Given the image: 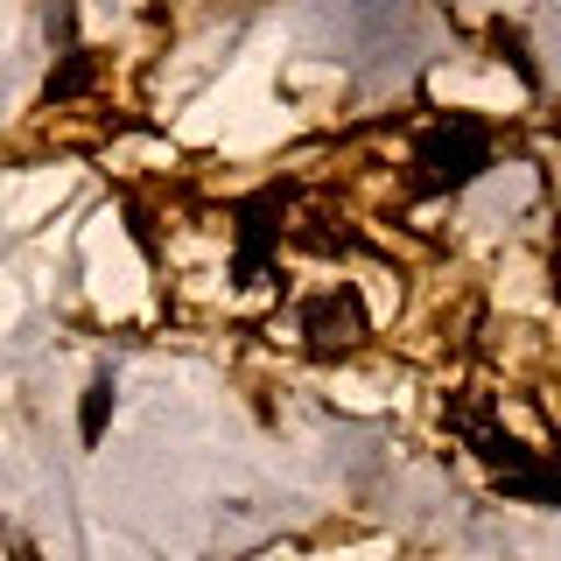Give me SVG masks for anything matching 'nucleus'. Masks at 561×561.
Here are the masks:
<instances>
[{"instance_id":"obj_3","label":"nucleus","mask_w":561,"mask_h":561,"mask_svg":"<svg viewBox=\"0 0 561 561\" xmlns=\"http://www.w3.org/2000/svg\"><path fill=\"white\" fill-rule=\"evenodd\" d=\"M92 49H64V70H49V99H78L92 84Z\"/></svg>"},{"instance_id":"obj_4","label":"nucleus","mask_w":561,"mask_h":561,"mask_svg":"<svg viewBox=\"0 0 561 561\" xmlns=\"http://www.w3.org/2000/svg\"><path fill=\"white\" fill-rule=\"evenodd\" d=\"M105 408H113V386H92V393H84V443H99Z\"/></svg>"},{"instance_id":"obj_5","label":"nucleus","mask_w":561,"mask_h":561,"mask_svg":"<svg viewBox=\"0 0 561 561\" xmlns=\"http://www.w3.org/2000/svg\"><path fill=\"white\" fill-rule=\"evenodd\" d=\"M554 288H561V260H554Z\"/></svg>"},{"instance_id":"obj_2","label":"nucleus","mask_w":561,"mask_h":561,"mask_svg":"<svg viewBox=\"0 0 561 561\" xmlns=\"http://www.w3.org/2000/svg\"><path fill=\"white\" fill-rule=\"evenodd\" d=\"M295 337H302V351H316V358H351L365 337H373V316H365V295L351 288V280H337V288H316L295 302Z\"/></svg>"},{"instance_id":"obj_1","label":"nucleus","mask_w":561,"mask_h":561,"mask_svg":"<svg viewBox=\"0 0 561 561\" xmlns=\"http://www.w3.org/2000/svg\"><path fill=\"white\" fill-rule=\"evenodd\" d=\"M491 169V127L470 113H435L408 154V197H456Z\"/></svg>"}]
</instances>
